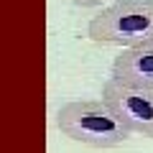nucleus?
<instances>
[{
    "mask_svg": "<svg viewBox=\"0 0 153 153\" xmlns=\"http://www.w3.org/2000/svg\"><path fill=\"white\" fill-rule=\"evenodd\" d=\"M56 128L69 140L92 148H117L130 138V128L105 100H74L59 107Z\"/></svg>",
    "mask_w": 153,
    "mask_h": 153,
    "instance_id": "1",
    "label": "nucleus"
},
{
    "mask_svg": "<svg viewBox=\"0 0 153 153\" xmlns=\"http://www.w3.org/2000/svg\"><path fill=\"white\" fill-rule=\"evenodd\" d=\"M87 36L94 44L130 46L153 41V0H117L89 21Z\"/></svg>",
    "mask_w": 153,
    "mask_h": 153,
    "instance_id": "2",
    "label": "nucleus"
},
{
    "mask_svg": "<svg viewBox=\"0 0 153 153\" xmlns=\"http://www.w3.org/2000/svg\"><path fill=\"white\" fill-rule=\"evenodd\" d=\"M102 100L133 133L153 140V89H135L110 79L102 87Z\"/></svg>",
    "mask_w": 153,
    "mask_h": 153,
    "instance_id": "3",
    "label": "nucleus"
},
{
    "mask_svg": "<svg viewBox=\"0 0 153 153\" xmlns=\"http://www.w3.org/2000/svg\"><path fill=\"white\" fill-rule=\"evenodd\" d=\"M112 79L135 89H153V41L123 49L112 61Z\"/></svg>",
    "mask_w": 153,
    "mask_h": 153,
    "instance_id": "4",
    "label": "nucleus"
},
{
    "mask_svg": "<svg viewBox=\"0 0 153 153\" xmlns=\"http://www.w3.org/2000/svg\"><path fill=\"white\" fill-rule=\"evenodd\" d=\"M74 5H79V8H97V5H102L105 0H71Z\"/></svg>",
    "mask_w": 153,
    "mask_h": 153,
    "instance_id": "5",
    "label": "nucleus"
}]
</instances>
